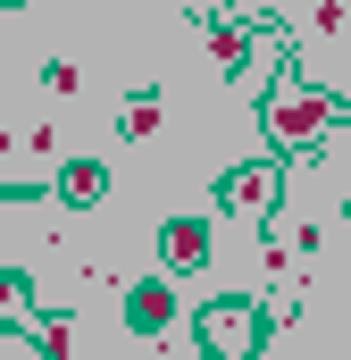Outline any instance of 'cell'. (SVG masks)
<instances>
[{
	"instance_id": "3957f363",
	"label": "cell",
	"mask_w": 351,
	"mask_h": 360,
	"mask_svg": "<svg viewBox=\"0 0 351 360\" xmlns=\"http://www.w3.org/2000/svg\"><path fill=\"white\" fill-rule=\"evenodd\" d=\"M59 193H67V201H100V193H109V168H100V160H76V168H59Z\"/></svg>"
},
{
	"instance_id": "7a4b0ae2",
	"label": "cell",
	"mask_w": 351,
	"mask_h": 360,
	"mask_svg": "<svg viewBox=\"0 0 351 360\" xmlns=\"http://www.w3.org/2000/svg\"><path fill=\"white\" fill-rule=\"evenodd\" d=\"M159 252H168V269H201L209 260V226L201 218H176L168 235H159Z\"/></svg>"
},
{
	"instance_id": "6da1fadb",
	"label": "cell",
	"mask_w": 351,
	"mask_h": 360,
	"mask_svg": "<svg viewBox=\"0 0 351 360\" xmlns=\"http://www.w3.org/2000/svg\"><path fill=\"white\" fill-rule=\"evenodd\" d=\"M318 126H326V101H318V92L284 84V92H276V101H267V134H276L284 151H293L301 134H318Z\"/></svg>"
},
{
	"instance_id": "5b68a950",
	"label": "cell",
	"mask_w": 351,
	"mask_h": 360,
	"mask_svg": "<svg viewBox=\"0 0 351 360\" xmlns=\"http://www.w3.org/2000/svg\"><path fill=\"white\" fill-rule=\"evenodd\" d=\"M201 335H209V344H251V319H243V310H209Z\"/></svg>"
},
{
	"instance_id": "277c9868",
	"label": "cell",
	"mask_w": 351,
	"mask_h": 360,
	"mask_svg": "<svg viewBox=\"0 0 351 360\" xmlns=\"http://www.w3.org/2000/svg\"><path fill=\"white\" fill-rule=\"evenodd\" d=\"M126 310H134V327H143V335H159V327H168V285H134V302H126Z\"/></svg>"
},
{
	"instance_id": "8992f818",
	"label": "cell",
	"mask_w": 351,
	"mask_h": 360,
	"mask_svg": "<svg viewBox=\"0 0 351 360\" xmlns=\"http://www.w3.org/2000/svg\"><path fill=\"white\" fill-rule=\"evenodd\" d=\"M226 201L234 210H267V176H226Z\"/></svg>"
}]
</instances>
